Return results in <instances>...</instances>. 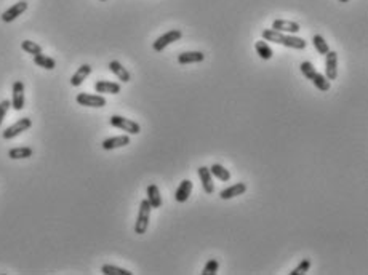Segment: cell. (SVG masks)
<instances>
[{"label":"cell","instance_id":"obj_1","mask_svg":"<svg viewBox=\"0 0 368 275\" xmlns=\"http://www.w3.org/2000/svg\"><path fill=\"white\" fill-rule=\"evenodd\" d=\"M151 210H152V206L149 205L147 198H144L139 203L138 219H136V224H135V232L138 234V236L146 234L147 227H149V221H151Z\"/></svg>","mask_w":368,"mask_h":275},{"label":"cell","instance_id":"obj_15","mask_svg":"<svg viewBox=\"0 0 368 275\" xmlns=\"http://www.w3.org/2000/svg\"><path fill=\"white\" fill-rule=\"evenodd\" d=\"M92 74V66L90 64H82L80 68L76 71V74L71 77V85L72 86H80L85 82V79Z\"/></svg>","mask_w":368,"mask_h":275},{"label":"cell","instance_id":"obj_25","mask_svg":"<svg viewBox=\"0 0 368 275\" xmlns=\"http://www.w3.org/2000/svg\"><path fill=\"white\" fill-rule=\"evenodd\" d=\"M283 37H285L283 32H278L276 29H264L263 31V40H266V42H274V43L282 45Z\"/></svg>","mask_w":368,"mask_h":275},{"label":"cell","instance_id":"obj_17","mask_svg":"<svg viewBox=\"0 0 368 275\" xmlns=\"http://www.w3.org/2000/svg\"><path fill=\"white\" fill-rule=\"evenodd\" d=\"M205 59V55L202 51H184L178 56L180 64H192V63H202Z\"/></svg>","mask_w":368,"mask_h":275},{"label":"cell","instance_id":"obj_34","mask_svg":"<svg viewBox=\"0 0 368 275\" xmlns=\"http://www.w3.org/2000/svg\"><path fill=\"white\" fill-rule=\"evenodd\" d=\"M101 2H106V0H101Z\"/></svg>","mask_w":368,"mask_h":275},{"label":"cell","instance_id":"obj_4","mask_svg":"<svg viewBox=\"0 0 368 275\" xmlns=\"http://www.w3.org/2000/svg\"><path fill=\"white\" fill-rule=\"evenodd\" d=\"M183 37V32L180 31V29H172V31H168V32H165L163 36H160L155 42L152 43V48H154V51H162L163 48H167L168 45H172L173 42H176V40H180Z\"/></svg>","mask_w":368,"mask_h":275},{"label":"cell","instance_id":"obj_22","mask_svg":"<svg viewBox=\"0 0 368 275\" xmlns=\"http://www.w3.org/2000/svg\"><path fill=\"white\" fill-rule=\"evenodd\" d=\"M309 80L314 83V86L320 91H328L330 90V80L326 79L325 76H322V74H319L317 71L312 74V77Z\"/></svg>","mask_w":368,"mask_h":275},{"label":"cell","instance_id":"obj_14","mask_svg":"<svg viewBox=\"0 0 368 275\" xmlns=\"http://www.w3.org/2000/svg\"><path fill=\"white\" fill-rule=\"evenodd\" d=\"M247 192V184L245 183H237L234 186L228 187V189H223L220 192V197L223 200H229V198H234L237 196H242V194Z\"/></svg>","mask_w":368,"mask_h":275},{"label":"cell","instance_id":"obj_23","mask_svg":"<svg viewBox=\"0 0 368 275\" xmlns=\"http://www.w3.org/2000/svg\"><path fill=\"white\" fill-rule=\"evenodd\" d=\"M255 50H256L258 55H260L261 59H271L272 55H274V51H272V48L268 45L266 40H258V42L255 43Z\"/></svg>","mask_w":368,"mask_h":275},{"label":"cell","instance_id":"obj_21","mask_svg":"<svg viewBox=\"0 0 368 275\" xmlns=\"http://www.w3.org/2000/svg\"><path fill=\"white\" fill-rule=\"evenodd\" d=\"M34 156V151L31 147H13L8 151V157L13 160H21V158H29Z\"/></svg>","mask_w":368,"mask_h":275},{"label":"cell","instance_id":"obj_19","mask_svg":"<svg viewBox=\"0 0 368 275\" xmlns=\"http://www.w3.org/2000/svg\"><path fill=\"white\" fill-rule=\"evenodd\" d=\"M282 45L288 46V48H295V50H304L306 48V40L296 37L295 34H285Z\"/></svg>","mask_w":368,"mask_h":275},{"label":"cell","instance_id":"obj_26","mask_svg":"<svg viewBox=\"0 0 368 275\" xmlns=\"http://www.w3.org/2000/svg\"><path fill=\"white\" fill-rule=\"evenodd\" d=\"M312 45H314V48L320 53V55H326V53L330 51L328 48V42H325V39L322 36L316 34L312 37Z\"/></svg>","mask_w":368,"mask_h":275},{"label":"cell","instance_id":"obj_5","mask_svg":"<svg viewBox=\"0 0 368 275\" xmlns=\"http://www.w3.org/2000/svg\"><path fill=\"white\" fill-rule=\"evenodd\" d=\"M76 101L85 107H104L107 104L103 95H92V93H79Z\"/></svg>","mask_w":368,"mask_h":275},{"label":"cell","instance_id":"obj_27","mask_svg":"<svg viewBox=\"0 0 368 275\" xmlns=\"http://www.w3.org/2000/svg\"><path fill=\"white\" fill-rule=\"evenodd\" d=\"M101 272H103L104 275H132L133 274L127 269H122V267L111 266V264H104L103 267H101Z\"/></svg>","mask_w":368,"mask_h":275},{"label":"cell","instance_id":"obj_18","mask_svg":"<svg viewBox=\"0 0 368 275\" xmlns=\"http://www.w3.org/2000/svg\"><path fill=\"white\" fill-rule=\"evenodd\" d=\"M147 202L152 208H160L162 206V196H160V189L157 184H151L147 187Z\"/></svg>","mask_w":368,"mask_h":275},{"label":"cell","instance_id":"obj_12","mask_svg":"<svg viewBox=\"0 0 368 275\" xmlns=\"http://www.w3.org/2000/svg\"><path fill=\"white\" fill-rule=\"evenodd\" d=\"M197 174H199L200 178V183L205 194H213L215 192V184H213V174L210 173V168L207 166H200L199 170H197Z\"/></svg>","mask_w":368,"mask_h":275},{"label":"cell","instance_id":"obj_28","mask_svg":"<svg viewBox=\"0 0 368 275\" xmlns=\"http://www.w3.org/2000/svg\"><path fill=\"white\" fill-rule=\"evenodd\" d=\"M21 48L26 53H29V55H34V56L39 55V53H42V46L36 42H32V40H24V42H21Z\"/></svg>","mask_w":368,"mask_h":275},{"label":"cell","instance_id":"obj_31","mask_svg":"<svg viewBox=\"0 0 368 275\" xmlns=\"http://www.w3.org/2000/svg\"><path fill=\"white\" fill-rule=\"evenodd\" d=\"M299 69H301L303 76H304L306 79H311V77H312V74L316 72L314 64H312L311 61H304V63H301V64H299Z\"/></svg>","mask_w":368,"mask_h":275},{"label":"cell","instance_id":"obj_3","mask_svg":"<svg viewBox=\"0 0 368 275\" xmlns=\"http://www.w3.org/2000/svg\"><path fill=\"white\" fill-rule=\"evenodd\" d=\"M31 126H32V120L29 117H23V118H19L16 123L8 126V128L2 133V136H3V139H13V138L21 135L23 131H27Z\"/></svg>","mask_w":368,"mask_h":275},{"label":"cell","instance_id":"obj_11","mask_svg":"<svg viewBox=\"0 0 368 275\" xmlns=\"http://www.w3.org/2000/svg\"><path fill=\"white\" fill-rule=\"evenodd\" d=\"M192 187H194L192 181H190V179H183L180 187L175 192V200H176V202H178V203L187 202V198L190 197V194H192Z\"/></svg>","mask_w":368,"mask_h":275},{"label":"cell","instance_id":"obj_8","mask_svg":"<svg viewBox=\"0 0 368 275\" xmlns=\"http://www.w3.org/2000/svg\"><path fill=\"white\" fill-rule=\"evenodd\" d=\"M26 10H27V2H26V0H21V2H18V3H15V5H11L8 10L2 13V21H3V23H11V21H15V19H16L18 16H21Z\"/></svg>","mask_w":368,"mask_h":275},{"label":"cell","instance_id":"obj_33","mask_svg":"<svg viewBox=\"0 0 368 275\" xmlns=\"http://www.w3.org/2000/svg\"><path fill=\"white\" fill-rule=\"evenodd\" d=\"M339 2H341V3H347V2H349V0H339Z\"/></svg>","mask_w":368,"mask_h":275},{"label":"cell","instance_id":"obj_2","mask_svg":"<svg viewBox=\"0 0 368 275\" xmlns=\"http://www.w3.org/2000/svg\"><path fill=\"white\" fill-rule=\"evenodd\" d=\"M109 122H111V125L115 126V128H119L122 131H127L128 135H138V133L141 131L139 123H136L135 120L125 118L122 116H112L111 118H109Z\"/></svg>","mask_w":368,"mask_h":275},{"label":"cell","instance_id":"obj_20","mask_svg":"<svg viewBox=\"0 0 368 275\" xmlns=\"http://www.w3.org/2000/svg\"><path fill=\"white\" fill-rule=\"evenodd\" d=\"M34 63H36L39 68H44L46 71H53L56 68V61H54L53 58L44 55V53H39V55L34 56Z\"/></svg>","mask_w":368,"mask_h":275},{"label":"cell","instance_id":"obj_9","mask_svg":"<svg viewBox=\"0 0 368 275\" xmlns=\"http://www.w3.org/2000/svg\"><path fill=\"white\" fill-rule=\"evenodd\" d=\"M122 86L117 82H111V80H98L94 83V91L99 95H117L120 93Z\"/></svg>","mask_w":368,"mask_h":275},{"label":"cell","instance_id":"obj_30","mask_svg":"<svg viewBox=\"0 0 368 275\" xmlns=\"http://www.w3.org/2000/svg\"><path fill=\"white\" fill-rule=\"evenodd\" d=\"M218 269H220V263L216 259H208L202 271V275H216Z\"/></svg>","mask_w":368,"mask_h":275},{"label":"cell","instance_id":"obj_16","mask_svg":"<svg viewBox=\"0 0 368 275\" xmlns=\"http://www.w3.org/2000/svg\"><path fill=\"white\" fill-rule=\"evenodd\" d=\"M107 68H109V71H111L112 74H115V76L119 77L120 82L127 83V82H130V80H132L130 72H128L119 61H111V63L107 64Z\"/></svg>","mask_w":368,"mask_h":275},{"label":"cell","instance_id":"obj_10","mask_svg":"<svg viewBox=\"0 0 368 275\" xmlns=\"http://www.w3.org/2000/svg\"><path fill=\"white\" fill-rule=\"evenodd\" d=\"M272 29H276L278 32H283V34H298L301 31V26L295 21H285V19H276L272 23Z\"/></svg>","mask_w":368,"mask_h":275},{"label":"cell","instance_id":"obj_6","mask_svg":"<svg viewBox=\"0 0 368 275\" xmlns=\"http://www.w3.org/2000/svg\"><path fill=\"white\" fill-rule=\"evenodd\" d=\"M24 103H26L24 83L21 82V80H16V82L13 83V91H11V107L15 111H23Z\"/></svg>","mask_w":368,"mask_h":275},{"label":"cell","instance_id":"obj_13","mask_svg":"<svg viewBox=\"0 0 368 275\" xmlns=\"http://www.w3.org/2000/svg\"><path fill=\"white\" fill-rule=\"evenodd\" d=\"M130 144V136L127 135H122V136H112V138H107L103 141V149L104 151H114V149H119V147H125Z\"/></svg>","mask_w":368,"mask_h":275},{"label":"cell","instance_id":"obj_7","mask_svg":"<svg viewBox=\"0 0 368 275\" xmlns=\"http://www.w3.org/2000/svg\"><path fill=\"white\" fill-rule=\"evenodd\" d=\"M325 77L328 80H336L338 77V53L328 51L325 55Z\"/></svg>","mask_w":368,"mask_h":275},{"label":"cell","instance_id":"obj_32","mask_svg":"<svg viewBox=\"0 0 368 275\" xmlns=\"http://www.w3.org/2000/svg\"><path fill=\"white\" fill-rule=\"evenodd\" d=\"M11 107V101L10 99H3V101H0V126H2L3 120L6 117V114H8V109Z\"/></svg>","mask_w":368,"mask_h":275},{"label":"cell","instance_id":"obj_24","mask_svg":"<svg viewBox=\"0 0 368 275\" xmlns=\"http://www.w3.org/2000/svg\"><path fill=\"white\" fill-rule=\"evenodd\" d=\"M210 173L213 174L215 178H218L220 181H224V183H228V181L230 179V173H229V170H226L224 168L223 165H220V163H213L210 166Z\"/></svg>","mask_w":368,"mask_h":275},{"label":"cell","instance_id":"obj_29","mask_svg":"<svg viewBox=\"0 0 368 275\" xmlns=\"http://www.w3.org/2000/svg\"><path fill=\"white\" fill-rule=\"evenodd\" d=\"M311 269V259H303L301 263H299L295 269H293L291 272H290V275H304L306 272H308Z\"/></svg>","mask_w":368,"mask_h":275}]
</instances>
